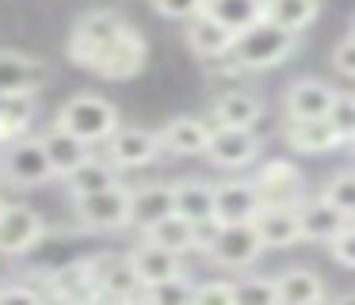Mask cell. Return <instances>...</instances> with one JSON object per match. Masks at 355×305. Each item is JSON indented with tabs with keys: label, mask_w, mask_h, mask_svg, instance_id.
I'll return each instance as SVG.
<instances>
[{
	"label": "cell",
	"mask_w": 355,
	"mask_h": 305,
	"mask_svg": "<svg viewBox=\"0 0 355 305\" xmlns=\"http://www.w3.org/2000/svg\"><path fill=\"white\" fill-rule=\"evenodd\" d=\"M218 206V183L199 180V175H187V180H176V210L191 221L202 218H218L214 214Z\"/></svg>",
	"instance_id": "obj_27"
},
{
	"label": "cell",
	"mask_w": 355,
	"mask_h": 305,
	"mask_svg": "<svg viewBox=\"0 0 355 305\" xmlns=\"http://www.w3.org/2000/svg\"><path fill=\"white\" fill-rule=\"evenodd\" d=\"M42 236H46L42 214L35 206L8 202V210L0 218V256H27Z\"/></svg>",
	"instance_id": "obj_11"
},
{
	"label": "cell",
	"mask_w": 355,
	"mask_h": 305,
	"mask_svg": "<svg viewBox=\"0 0 355 305\" xmlns=\"http://www.w3.org/2000/svg\"><path fill=\"white\" fill-rule=\"evenodd\" d=\"M4 210H8V202H4V198H0V218H4Z\"/></svg>",
	"instance_id": "obj_43"
},
{
	"label": "cell",
	"mask_w": 355,
	"mask_h": 305,
	"mask_svg": "<svg viewBox=\"0 0 355 305\" xmlns=\"http://www.w3.org/2000/svg\"><path fill=\"white\" fill-rule=\"evenodd\" d=\"M321 195L329 198V202H336L347 218H355V168H340V172H332L329 180L321 183Z\"/></svg>",
	"instance_id": "obj_34"
},
{
	"label": "cell",
	"mask_w": 355,
	"mask_h": 305,
	"mask_svg": "<svg viewBox=\"0 0 355 305\" xmlns=\"http://www.w3.org/2000/svg\"><path fill=\"white\" fill-rule=\"evenodd\" d=\"M329 122L336 126V134L344 137V145L355 141V92H352V96L340 92L336 103H332V111H329Z\"/></svg>",
	"instance_id": "obj_36"
},
{
	"label": "cell",
	"mask_w": 355,
	"mask_h": 305,
	"mask_svg": "<svg viewBox=\"0 0 355 305\" xmlns=\"http://www.w3.org/2000/svg\"><path fill=\"white\" fill-rule=\"evenodd\" d=\"M46 80V65L39 58H27L19 50H0V92L16 96V92H39Z\"/></svg>",
	"instance_id": "obj_20"
},
{
	"label": "cell",
	"mask_w": 355,
	"mask_h": 305,
	"mask_svg": "<svg viewBox=\"0 0 355 305\" xmlns=\"http://www.w3.org/2000/svg\"><path fill=\"white\" fill-rule=\"evenodd\" d=\"M141 241H153V244H164V248L180 252V256H187V252H195V221L184 218V214H168L164 221H157V225L141 229Z\"/></svg>",
	"instance_id": "obj_29"
},
{
	"label": "cell",
	"mask_w": 355,
	"mask_h": 305,
	"mask_svg": "<svg viewBox=\"0 0 355 305\" xmlns=\"http://www.w3.org/2000/svg\"><path fill=\"white\" fill-rule=\"evenodd\" d=\"M195 286H199V282L187 279V274H172V279L153 282V286L141 290V302H149V305H191Z\"/></svg>",
	"instance_id": "obj_31"
},
{
	"label": "cell",
	"mask_w": 355,
	"mask_h": 305,
	"mask_svg": "<svg viewBox=\"0 0 355 305\" xmlns=\"http://www.w3.org/2000/svg\"><path fill=\"white\" fill-rule=\"evenodd\" d=\"M54 122L73 130L88 145H107L119 134V107L111 99L96 96V92H80V96H69L58 107Z\"/></svg>",
	"instance_id": "obj_3"
},
{
	"label": "cell",
	"mask_w": 355,
	"mask_h": 305,
	"mask_svg": "<svg viewBox=\"0 0 355 305\" xmlns=\"http://www.w3.org/2000/svg\"><path fill=\"white\" fill-rule=\"evenodd\" d=\"M184 38H187V46H191V53L202 58V61L225 58V53H233V46H237V31H230L225 23H218L210 12H199L195 19H187Z\"/></svg>",
	"instance_id": "obj_16"
},
{
	"label": "cell",
	"mask_w": 355,
	"mask_h": 305,
	"mask_svg": "<svg viewBox=\"0 0 355 305\" xmlns=\"http://www.w3.org/2000/svg\"><path fill=\"white\" fill-rule=\"evenodd\" d=\"M195 305H237V282L207 279L195 286Z\"/></svg>",
	"instance_id": "obj_35"
},
{
	"label": "cell",
	"mask_w": 355,
	"mask_h": 305,
	"mask_svg": "<svg viewBox=\"0 0 355 305\" xmlns=\"http://www.w3.org/2000/svg\"><path fill=\"white\" fill-rule=\"evenodd\" d=\"M279 305H317L329 297V286L317 271L309 267H291V271H279Z\"/></svg>",
	"instance_id": "obj_25"
},
{
	"label": "cell",
	"mask_w": 355,
	"mask_h": 305,
	"mask_svg": "<svg viewBox=\"0 0 355 305\" xmlns=\"http://www.w3.org/2000/svg\"><path fill=\"white\" fill-rule=\"evenodd\" d=\"M332 69H336L340 76H347V80H355V35L352 31H347L336 42V50H332Z\"/></svg>",
	"instance_id": "obj_39"
},
{
	"label": "cell",
	"mask_w": 355,
	"mask_h": 305,
	"mask_svg": "<svg viewBox=\"0 0 355 305\" xmlns=\"http://www.w3.org/2000/svg\"><path fill=\"white\" fill-rule=\"evenodd\" d=\"M256 191H260L263 206H302L306 202V175L294 160L275 157V160H263L256 168Z\"/></svg>",
	"instance_id": "obj_8"
},
{
	"label": "cell",
	"mask_w": 355,
	"mask_h": 305,
	"mask_svg": "<svg viewBox=\"0 0 355 305\" xmlns=\"http://www.w3.org/2000/svg\"><path fill=\"white\" fill-rule=\"evenodd\" d=\"M130 198H134V187H126V183H115V187L96 191V195H85V198H73V221L80 229H88V233L126 229L134 221Z\"/></svg>",
	"instance_id": "obj_5"
},
{
	"label": "cell",
	"mask_w": 355,
	"mask_h": 305,
	"mask_svg": "<svg viewBox=\"0 0 355 305\" xmlns=\"http://www.w3.org/2000/svg\"><path fill=\"white\" fill-rule=\"evenodd\" d=\"M218 23H225L230 31H248L256 27L260 19H268V0H207V8Z\"/></svg>",
	"instance_id": "obj_28"
},
{
	"label": "cell",
	"mask_w": 355,
	"mask_h": 305,
	"mask_svg": "<svg viewBox=\"0 0 355 305\" xmlns=\"http://www.w3.org/2000/svg\"><path fill=\"white\" fill-rule=\"evenodd\" d=\"M210 119L218 126H252L256 130V122L263 119V103H260V96H252L245 88H225L214 99V107H210Z\"/></svg>",
	"instance_id": "obj_23"
},
{
	"label": "cell",
	"mask_w": 355,
	"mask_h": 305,
	"mask_svg": "<svg viewBox=\"0 0 355 305\" xmlns=\"http://www.w3.org/2000/svg\"><path fill=\"white\" fill-rule=\"evenodd\" d=\"M260 210H263V198H260V191H256L252 180H225V183H218L214 214L222 221H256Z\"/></svg>",
	"instance_id": "obj_22"
},
{
	"label": "cell",
	"mask_w": 355,
	"mask_h": 305,
	"mask_svg": "<svg viewBox=\"0 0 355 305\" xmlns=\"http://www.w3.org/2000/svg\"><path fill=\"white\" fill-rule=\"evenodd\" d=\"M268 252L256 221H222V233H218L214 248L207 252V259L222 271H248L256 259Z\"/></svg>",
	"instance_id": "obj_6"
},
{
	"label": "cell",
	"mask_w": 355,
	"mask_h": 305,
	"mask_svg": "<svg viewBox=\"0 0 355 305\" xmlns=\"http://www.w3.org/2000/svg\"><path fill=\"white\" fill-rule=\"evenodd\" d=\"M4 99H8V96H4V92H0V111H4Z\"/></svg>",
	"instance_id": "obj_44"
},
{
	"label": "cell",
	"mask_w": 355,
	"mask_h": 305,
	"mask_svg": "<svg viewBox=\"0 0 355 305\" xmlns=\"http://www.w3.org/2000/svg\"><path fill=\"white\" fill-rule=\"evenodd\" d=\"M283 141L294 152H306V157H324V152L340 149L344 137L336 134L329 119H286L283 122Z\"/></svg>",
	"instance_id": "obj_14"
},
{
	"label": "cell",
	"mask_w": 355,
	"mask_h": 305,
	"mask_svg": "<svg viewBox=\"0 0 355 305\" xmlns=\"http://www.w3.org/2000/svg\"><path fill=\"white\" fill-rule=\"evenodd\" d=\"M207 8V0H153V12L164 19H195V15Z\"/></svg>",
	"instance_id": "obj_38"
},
{
	"label": "cell",
	"mask_w": 355,
	"mask_h": 305,
	"mask_svg": "<svg viewBox=\"0 0 355 305\" xmlns=\"http://www.w3.org/2000/svg\"><path fill=\"white\" fill-rule=\"evenodd\" d=\"M340 92L329 80H317V76H298V80L286 84L283 92V114L286 119H329L332 103H336Z\"/></svg>",
	"instance_id": "obj_12"
},
{
	"label": "cell",
	"mask_w": 355,
	"mask_h": 305,
	"mask_svg": "<svg viewBox=\"0 0 355 305\" xmlns=\"http://www.w3.org/2000/svg\"><path fill=\"white\" fill-rule=\"evenodd\" d=\"M54 164H50V152L42 145V137H12L4 141L0 152V180L12 183V187H42V183L54 180Z\"/></svg>",
	"instance_id": "obj_4"
},
{
	"label": "cell",
	"mask_w": 355,
	"mask_h": 305,
	"mask_svg": "<svg viewBox=\"0 0 355 305\" xmlns=\"http://www.w3.org/2000/svg\"><path fill=\"white\" fill-rule=\"evenodd\" d=\"M88 259H92L100 297H111V302H141L146 282L134 271L130 252H100V256H88Z\"/></svg>",
	"instance_id": "obj_9"
},
{
	"label": "cell",
	"mask_w": 355,
	"mask_h": 305,
	"mask_svg": "<svg viewBox=\"0 0 355 305\" xmlns=\"http://www.w3.org/2000/svg\"><path fill=\"white\" fill-rule=\"evenodd\" d=\"M42 145H46V152H50V164H54V172H58V180L62 175H69L77 164H85L92 152H88V141H80L73 130H65V126H50L46 134H42Z\"/></svg>",
	"instance_id": "obj_26"
},
{
	"label": "cell",
	"mask_w": 355,
	"mask_h": 305,
	"mask_svg": "<svg viewBox=\"0 0 355 305\" xmlns=\"http://www.w3.org/2000/svg\"><path fill=\"white\" fill-rule=\"evenodd\" d=\"M260 152H263V141L252 126H218L214 122V134H210V145H207V160L214 168L237 172V168L256 164Z\"/></svg>",
	"instance_id": "obj_7"
},
{
	"label": "cell",
	"mask_w": 355,
	"mask_h": 305,
	"mask_svg": "<svg viewBox=\"0 0 355 305\" xmlns=\"http://www.w3.org/2000/svg\"><path fill=\"white\" fill-rule=\"evenodd\" d=\"M321 12V0H268V19L283 23L291 31H306Z\"/></svg>",
	"instance_id": "obj_32"
},
{
	"label": "cell",
	"mask_w": 355,
	"mask_h": 305,
	"mask_svg": "<svg viewBox=\"0 0 355 305\" xmlns=\"http://www.w3.org/2000/svg\"><path fill=\"white\" fill-rule=\"evenodd\" d=\"M352 35H355V19H352Z\"/></svg>",
	"instance_id": "obj_45"
},
{
	"label": "cell",
	"mask_w": 355,
	"mask_h": 305,
	"mask_svg": "<svg viewBox=\"0 0 355 305\" xmlns=\"http://www.w3.org/2000/svg\"><path fill=\"white\" fill-rule=\"evenodd\" d=\"M42 294L58 297V302H88V297H100V286H96V274H92V259H77V263H65L58 271H50Z\"/></svg>",
	"instance_id": "obj_17"
},
{
	"label": "cell",
	"mask_w": 355,
	"mask_h": 305,
	"mask_svg": "<svg viewBox=\"0 0 355 305\" xmlns=\"http://www.w3.org/2000/svg\"><path fill=\"white\" fill-rule=\"evenodd\" d=\"M352 152H355V141H352Z\"/></svg>",
	"instance_id": "obj_46"
},
{
	"label": "cell",
	"mask_w": 355,
	"mask_h": 305,
	"mask_svg": "<svg viewBox=\"0 0 355 305\" xmlns=\"http://www.w3.org/2000/svg\"><path fill=\"white\" fill-rule=\"evenodd\" d=\"M256 229H260L268 248H294L298 241H306L298 206H263L256 214Z\"/></svg>",
	"instance_id": "obj_21"
},
{
	"label": "cell",
	"mask_w": 355,
	"mask_h": 305,
	"mask_svg": "<svg viewBox=\"0 0 355 305\" xmlns=\"http://www.w3.org/2000/svg\"><path fill=\"white\" fill-rule=\"evenodd\" d=\"M65 53H69L73 65L88 69L103 80H130L146 69L149 42L123 12L92 8L73 23Z\"/></svg>",
	"instance_id": "obj_1"
},
{
	"label": "cell",
	"mask_w": 355,
	"mask_h": 305,
	"mask_svg": "<svg viewBox=\"0 0 355 305\" xmlns=\"http://www.w3.org/2000/svg\"><path fill=\"white\" fill-rule=\"evenodd\" d=\"M298 35L302 31H291L275 19H260L256 27H248L237 35L233 53H237V61L248 73H268V69L283 65V61L298 50Z\"/></svg>",
	"instance_id": "obj_2"
},
{
	"label": "cell",
	"mask_w": 355,
	"mask_h": 305,
	"mask_svg": "<svg viewBox=\"0 0 355 305\" xmlns=\"http://www.w3.org/2000/svg\"><path fill=\"white\" fill-rule=\"evenodd\" d=\"M130 210H134L130 225L138 233L157 225V221H164L168 214H176V183H141V187H134Z\"/></svg>",
	"instance_id": "obj_18"
},
{
	"label": "cell",
	"mask_w": 355,
	"mask_h": 305,
	"mask_svg": "<svg viewBox=\"0 0 355 305\" xmlns=\"http://www.w3.org/2000/svg\"><path fill=\"white\" fill-rule=\"evenodd\" d=\"M130 263H134V271H138V279L146 282V286L164 282V279H172V274H184V259H180V252L164 248V244H153V241L134 244Z\"/></svg>",
	"instance_id": "obj_19"
},
{
	"label": "cell",
	"mask_w": 355,
	"mask_h": 305,
	"mask_svg": "<svg viewBox=\"0 0 355 305\" xmlns=\"http://www.w3.org/2000/svg\"><path fill=\"white\" fill-rule=\"evenodd\" d=\"M336 302H344V305H355V290H347V294H340Z\"/></svg>",
	"instance_id": "obj_42"
},
{
	"label": "cell",
	"mask_w": 355,
	"mask_h": 305,
	"mask_svg": "<svg viewBox=\"0 0 355 305\" xmlns=\"http://www.w3.org/2000/svg\"><path fill=\"white\" fill-rule=\"evenodd\" d=\"M42 297V290L39 286H24V282H4L0 286V305H8V302H39Z\"/></svg>",
	"instance_id": "obj_41"
},
{
	"label": "cell",
	"mask_w": 355,
	"mask_h": 305,
	"mask_svg": "<svg viewBox=\"0 0 355 305\" xmlns=\"http://www.w3.org/2000/svg\"><path fill=\"white\" fill-rule=\"evenodd\" d=\"M298 218H302V233H306V241L324 244V248H329V244L336 241L340 229L352 221L336 202H329L321 191H317V195H306V202L298 206Z\"/></svg>",
	"instance_id": "obj_15"
},
{
	"label": "cell",
	"mask_w": 355,
	"mask_h": 305,
	"mask_svg": "<svg viewBox=\"0 0 355 305\" xmlns=\"http://www.w3.org/2000/svg\"><path fill=\"white\" fill-rule=\"evenodd\" d=\"M237 305H279L275 274H245V279H237Z\"/></svg>",
	"instance_id": "obj_33"
},
{
	"label": "cell",
	"mask_w": 355,
	"mask_h": 305,
	"mask_svg": "<svg viewBox=\"0 0 355 305\" xmlns=\"http://www.w3.org/2000/svg\"><path fill=\"white\" fill-rule=\"evenodd\" d=\"M0 145H4V137H0Z\"/></svg>",
	"instance_id": "obj_47"
},
{
	"label": "cell",
	"mask_w": 355,
	"mask_h": 305,
	"mask_svg": "<svg viewBox=\"0 0 355 305\" xmlns=\"http://www.w3.org/2000/svg\"><path fill=\"white\" fill-rule=\"evenodd\" d=\"M218 233H222V218H202V221H195V252H199V256H207V252L214 248Z\"/></svg>",
	"instance_id": "obj_40"
},
{
	"label": "cell",
	"mask_w": 355,
	"mask_h": 305,
	"mask_svg": "<svg viewBox=\"0 0 355 305\" xmlns=\"http://www.w3.org/2000/svg\"><path fill=\"white\" fill-rule=\"evenodd\" d=\"M39 114V96L35 92H16V96L4 99V111H0V137L12 141V137L31 134V122Z\"/></svg>",
	"instance_id": "obj_30"
},
{
	"label": "cell",
	"mask_w": 355,
	"mask_h": 305,
	"mask_svg": "<svg viewBox=\"0 0 355 305\" xmlns=\"http://www.w3.org/2000/svg\"><path fill=\"white\" fill-rule=\"evenodd\" d=\"M210 134H214V119H199V114H176L161 126L164 152L172 157H207Z\"/></svg>",
	"instance_id": "obj_13"
},
{
	"label": "cell",
	"mask_w": 355,
	"mask_h": 305,
	"mask_svg": "<svg viewBox=\"0 0 355 305\" xmlns=\"http://www.w3.org/2000/svg\"><path fill=\"white\" fill-rule=\"evenodd\" d=\"M329 256L336 259L340 267H347V271H355V218H352V221H347V225L336 233V241L329 244Z\"/></svg>",
	"instance_id": "obj_37"
},
{
	"label": "cell",
	"mask_w": 355,
	"mask_h": 305,
	"mask_svg": "<svg viewBox=\"0 0 355 305\" xmlns=\"http://www.w3.org/2000/svg\"><path fill=\"white\" fill-rule=\"evenodd\" d=\"M164 157V141L161 130H146V126H119V134L107 141V160L119 172L130 168H149Z\"/></svg>",
	"instance_id": "obj_10"
},
{
	"label": "cell",
	"mask_w": 355,
	"mask_h": 305,
	"mask_svg": "<svg viewBox=\"0 0 355 305\" xmlns=\"http://www.w3.org/2000/svg\"><path fill=\"white\" fill-rule=\"evenodd\" d=\"M65 180V191H69V198H85V195H96V191H107L115 187L119 180V168L107 160V152L103 157H88L85 164H77L69 175H62Z\"/></svg>",
	"instance_id": "obj_24"
}]
</instances>
